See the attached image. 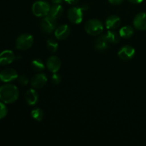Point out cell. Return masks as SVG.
Masks as SVG:
<instances>
[{"label": "cell", "instance_id": "6da1fadb", "mask_svg": "<svg viewBox=\"0 0 146 146\" xmlns=\"http://www.w3.org/2000/svg\"><path fill=\"white\" fill-rule=\"evenodd\" d=\"M19 91L14 84H6L0 86V101L4 104H12L18 100Z\"/></svg>", "mask_w": 146, "mask_h": 146}, {"label": "cell", "instance_id": "7a4b0ae2", "mask_svg": "<svg viewBox=\"0 0 146 146\" xmlns=\"http://www.w3.org/2000/svg\"><path fill=\"white\" fill-rule=\"evenodd\" d=\"M87 9H88L87 6H83L81 7H71L68 11L67 17L70 22H71L72 24H80L83 21L84 11H86Z\"/></svg>", "mask_w": 146, "mask_h": 146}, {"label": "cell", "instance_id": "3957f363", "mask_svg": "<svg viewBox=\"0 0 146 146\" xmlns=\"http://www.w3.org/2000/svg\"><path fill=\"white\" fill-rule=\"evenodd\" d=\"M85 30L89 35L98 36L104 31V25L100 20L93 19L86 21L85 24Z\"/></svg>", "mask_w": 146, "mask_h": 146}, {"label": "cell", "instance_id": "277c9868", "mask_svg": "<svg viewBox=\"0 0 146 146\" xmlns=\"http://www.w3.org/2000/svg\"><path fill=\"white\" fill-rule=\"evenodd\" d=\"M50 8L51 7L48 2L41 0V1H36L33 4L31 9H32V13L36 17H44L48 15Z\"/></svg>", "mask_w": 146, "mask_h": 146}, {"label": "cell", "instance_id": "5b68a950", "mask_svg": "<svg viewBox=\"0 0 146 146\" xmlns=\"http://www.w3.org/2000/svg\"><path fill=\"white\" fill-rule=\"evenodd\" d=\"M34 44V37L29 34H23L18 36L16 40V48L19 50L29 49Z\"/></svg>", "mask_w": 146, "mask_h": 146}, {"label": "cell", "instance_id": "8992f818", "mask_svg": "<svg viewBox=\"0 0 146 146\" xmlns=\"http://www.w3.org/2000/svg\"><path fill=\"white\" fill-rule=\"evenodd\" d=\"M40 27H41V31L45 34H51L56 29V19H54L48 15L46 16L41 19V23H40Z\"/></svg>", "mask_w": 146, "mask_h": 146}, {"label": "cell", "instance_id": "52a82bcc", "mask_svg": "<svg viewBox=\"0 0 146 146\" xmlns=\"http://www.w3.org/2000/svg\"><path fill=\"white\" fill-rule=\"evenodd\" d=\"M18 74L15 69L7 68L0 72V81L4 83H9L18 78Z\"/></svg>", "mask_w": 146, "mask_h": 146}, {"label": "cell", "instance_id": "ba28073f", "mask_svg": "<svg viewBox=\"0 0 146 146\" xmlns=\"http://www.w3.org/2000/svg\"><path fill=\"white\" fill-rule=\"evenodd\" d=\"M135 48L133 46L129 45L124 46L121 47V49L119 50L118 53V55L121 59L123 61H129L132 59L135 56Z\"/></svg>", "mask_w": 146, "mask_h": 146}, {"label": "cell", "instance_id": "9c48e42d", "mask_svg": "<svg viewBox=\"0 0 146 146\" xmlns=\"http://www.w3.org/2000/svg\"><path fill=\"white\" fill-rule=\"evenodd\" d=\"M47 83V77L43 73L36 74L35 76L32 77L31 80V86L34 87V88H42Z\"/></svg>", "mask_w": 146, "mask_h": 146}, {"label": "cell", "instance_id": "30bf717a", "mask_svg": "<svg viewBox=\"0 0 146 146\" xmlns=\"http://www.w3.org/2000/svg\"><path fill=\"white\" fill-rule=\"evenodd\" d=\"M61 62L59 58L56 56H50L46 61V67L51 72L57 73L61 68Z\"/></svg>", "mask_w": 146, "mask_h": 146}, {"label": "cell", "instance_id": "8fae6325", "mask_svg": "<svg viewBox=\"0 0 146 146\" xmlns=\"http://www.w3.org/2000/svg\"><path fill=\"white\" fill-rule=\"evenodd\" d=\"M15 59V55L11 50H4L0 53V65L7 66L11 64Z\"/></svg>", "mask_w": 146, "mask_h": 146}, {"label": "cell", "instance_id": "7c38bea8", "mask_svg": "<svg viewBox=\"0 0 146 146\" xmlns=\"http://www.w3.org/2000/svg\"><path fill=\"white\" fill-rule=\"evenodd\" d=\"M71 33V29L66 24H63L57 27L54 31V35L57 39L64 40L66 39Z\"/></svg>", "mask_w": 146, "mask_h": 146}, {"label": "cell", "instance_id": "4fadbf2b", "mask_svg": "<svg viewBox=\"0 0 146 146\" xmlns=\"http://www.w3.org/2000/svg\"><path fill=\"white\" fill-rule=\"evenodd\" d=\"M133 26L138 30H146V13L141 12L133 19Z\"/></svg>", "mask_w": 146, "mask_h": 146}, {"label": "cell", "instance_id": "5bb4252c", "mask_svg": "<svg viewBox=\"0 0 146 146\" xmlns=\"http://www.w3.org/2000/svg\"><path fill=\"white\" fill-rule=\"evenodd\" d=\"M121 25V19L116 15H111L106 20V27L109 30H115Z\"/></svg>", "mask_w": 146, "mask_h": 146}, {"label": "cell", "instance_id": "9a60e30c", "mask_svg": "<svg viewBox=\"0 0 146 146\" xmlns=\"http://www.w3.org/2000/svg\"><path fill=\"white\" fill-rule=\"evenodd\" d=\"M38 99V93L36 90L31 88L25 94V101L29 106H34L37 104Z\"/></svg>", "mask_w": 146, "mask_h": 146}, {"label": "cell", "instance_id": "2e32d148", "mask_svg": "<svg viewBox=\"0 0 146 146\" xmlns=\"http://www.w3.org/2000/svg\"><path fill=\"white\" fill-rule=\"evenodd\" d=\"M63 13H64V9L62 6L59 4H54L50 8L48 16L56 20L62 16Z\"/></svg>", "mask_w": 146, "mask_h": 146}, {"label": "cell", "instance_id": "e0dca14e", "mask_svg": "<svg viewBox=\"0 0 146 146\" xmlns=\"http://www.w3.org/2000/svg\"><path fill=\"white\" fill-rule=\"evenodd\" d=\"M109 47V43L108 42L106 38L104 37V34L102 36H100L95 42V48L97 51H104Z\"/></svg>", "mask_w": 146, "mask_h": 146}, {"label": "cell", "instance_id": "ac0fdd59", "mask_svg": "<svg viewBox=\"0 0 146 146\" xmlns=\"http://www.w3.org/2000/svg\"><path fill=\"white\" fill-rule=\"evenodd\" d=\"M104 36L109 44H117L119 42L120 37H121L120 34L113 30L107 31L106 34H104Z\"/></svg>", "mask_w": 146, "mask_h": 146}, {"label": "cell", "instance_id": "d6986e66", "mask_svg": "<svg viewBox=\"0 0 146 146\" xmlns=\"http://www.w3.org/2000/svg\"><path fill=\"white\" fill-rule=\"evenodd\" d=\"M134 34V30L130 26H125L123 27L122 28L120 29L119 34L121 37L123 38H129L133 35Z\"/></svg>", "mask_w": 146, "mask_h": 146}, {"label": "cell", "instance_id": "ffe728a7", "mask_svg": "<svg viewBox=\"0 0 146 146\" xmlns=\"http://www.w3.org/2000/svg\"><path fill=\"white\" fill-rule=\"evenodd\" d=\"M31 67L33 69L36 71H44L45 68V64H44V61L41 59H34L31 61Z\"/></svg>", "mask_w": 146, "mask_h": 146}, {"label": "cell", "instance_id": "44dd1931", "mask_svg": "<svg viewBox=\"0 0 146 146\" xmlns=\"http://www.w3.org/2000/svg\"><path fill=\"white\" fill-rule=\"evenodd\" d=\"M31 117L37 121H42L44 116V111L39 108H36L34 110H32L31 113Z\"/></svg>", "mask_w": 146, "mask_h": 146}, {"label": "cell", "instance_id": "7402d4cb", "mask_svg": "<svg viewBox=\"0 0 146 146\" xmlns=\"http://www.w3.org/2000/svg\"><path fill=\"white\" fill-rule=\"evenodd\" d=\"M46 46L48 51L52 53H55L58 50V43H57V41L55 39H54V38H49L46 42Z\"/></svg>", "mask_w": 146, "mask_h": 146}, {"label": "cell", "instance_id": "603a6c76", "mask_svg": "<svg viewBox=\"0 0 146 146\" xmlns=\"http://www.w3.org/2000/svg\"><path fill=\"white\" fill-rule=\"evenodd\" d=\"M7 113H8V108L6 106L4 103L0 101V119L5 118Z\"/></svg>", "mask_w": 146, "mask_h": 146}, {"label": "cell", "instance_id": "cb8c5ba5", "mask_svg": "<svg viewBox=\"0 0 146 146\" xmlns=\"http://www.w3.org/2000/svg\"><path fill=\"white\" fill-rule=\"evenodd\" d=\"M51 81L54 84H59L61 81V77L57 73H54V75L51 78Z\"/></svg>", "mask_w": 146, "mask_h": 146}, {"label": "cell", "instance_id": "d4e9b609", "mask_svg": "<svg viewBox=\"0 0 146 146\" xmlns=\"http://www.w3.org/2000/svg\"><path fill=\"white\" fill-rule=\"evenodd\" d=\"M18 82L22 86H27L29 84V79L25 76H20L18 77Z\"/></svg>", "mask_w": 146, "mask_h": 146}, {"label": "cell", "instance_id": "484cf974", "mask_svg": "<svg viewBox=\"0 0 146 146\" xmlns=\"http://www.w3.org/2000/svg\"><path fill=\"white\" fill-rule=\"evenodd\" d=\"M124 0H108L110 3L113 5H119L123 2Z\"/></svg>", "mask_w": 146, "mask_h": 146}, {"label": "cell", "instance_id": "4316f807", "mask_svg": "<svg viewBox=\"0 0 146 146\" xmlns=\"http://www.w3.org/2000/svg\"><path fill=\"white\" fill-rule=\"evenodd\" d=\"M66 2L68 3L69 4H78L79 0H64Z\"/></svg>", "mask_w": 146, "mask_h": 146}, {"label": "cell", "instance_id": "83f0119b", "mask_svg": "<svg viewBox=\"0 0 146 146\" xmlns=\"http://www.w3.org/2000/svg\"><path fill=\"white\" fill-rule=\"evenodd\" d=\"M128 1H130L131 3H133V4H140V3L142 2L143 0H128Z\"/></svg>", "mask_w": 146, "mask_h": 146}, {"label": "cell", "instance_id": "f1b7e54d", "mask_svg": "<svg viewBox=\"0 0 146 146\" xmlns=\"http://www.w3.org/2000/svg\"><path fill=\"white\" fill-rule=\"evenodd\" d=\"M64 1V0H51V1H52L53 4H61V3H62V1Z\"/></svg>", "mask_w": 146, "mask_h": 146}]
</instances>
